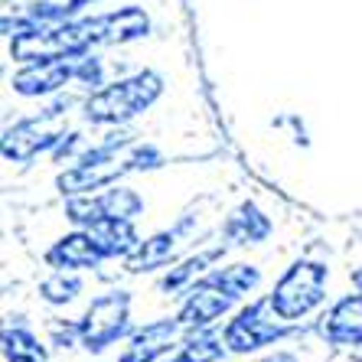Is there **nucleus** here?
I'll return each mask as SVG.
<instances>
[{"label": "nucleus", "instance_id": "14", "mask_svg": "<svg viewBox=\"0 0 362 362\" xmlns=\"http://www.w3.org/2000/svg\"><path fill=\"white\" fill-rule=\"evenodd\" d=\"M226 248H228V242H219V245H212V248H202V252L189 255V258H183V262H173L167 268V274L160 278V291H163V294H180V291H189L196 281H202L206 274H209L212 264L226 255Z\"/></svg>", "mask_w": 362, "mask_h": 362}, {"label": "nucleus", "instance_id": "5", "mask_svg": "<svg viewBox=\"0 0 362 362\" xmlns=\"http://www.w3.org/2000/svg\"><path fill=\"white\" fill-rule=\"evenodd\" d=\"M327 281L329 268L323 262L300 258V262L291 264L271 287V303L281 313V320L300 323L303 317H310L327 300Z\"/></svg>", "mask_w": 362, "mask_h": 362}, {"label": "nucleus", "instance_id": "21", "mask_svg": "<svg viewBox=\"0 0 362 362\" xmlns=\"http://www.w3.org/2000/svg\"><path fill=\"white\" fill-rule=\"evenodd\" d=\"M85 281L78 278V271H59L52 268L49 278L40 281V297L46 303H52V307H66V303H72L78 294H82Z\"/></svg>", "mask_w": 362, "mask_h": 362}, {"label": "nucleus", "instance_id": "3", "mask_svg": "<svg viewBox=\"0 0 362 362\" xmlns=\"http://www.w3.org/2000/svg\"><path fill=\"white\" fill-rule=\"evenodd\" d=\"M160 95H163V78L153 69H141L134 76L115 78L105 88L88 95L82 101V118L95 127L127 124L147 108H153Z\"/></svg>", "mask_w": 362, "mask_h": 362}, {"label": "nucleus", "instance_id": "11", "mask_svg": "<svg viewBox=\"0 0 362 362\" xmlns=\"http://www.w3.org/2000/svg\"><path fill=\"white\" fill-rule=\"evenodd\" d=\"M189 337L186 327L180 323V317L173 320H157L151 327L131 333V339L124 343L118 362H160L163 356H170V349H177L183 339Z\"/></svg>", "mask_w": 362, "mask_h": 362}, {"label": "nucleus", "instance_id": "4", "mask_svg": "<svg viewBox=\"0 0 362 362\" xmlns=\"http://www.w3.org/2000/svg\"><path fill=\"white\" fill-rule=\"evenodd\" d=\"M69 98L52 105V108H42L40 115H30V118L17 121L13 127H7L4 134V160L7 163H30L42 153H52L62 144L69 131Z\"/></svg>", "mask_w": 362, "mask_h": 362}, {"label": "nucleus", "instance_id": "6", "mask_svg": "<svg viewBox=\"0 0 362 362\" xmlns=\"http://www.w3.org/2000/svg\"><path fill=\"white\" fill-rule=\"evenodd\" d=\"M294 323L281 320V313L274 310V303H271V294L258 297V300L245 303L242 310L226 323L222 329V339H226L228 353H238V356H252L264 346H274L291 333Z\"/></svg>", "mask_w": 362, "mask_h": 362}, {"label": "nucleus", "instance_id": "23", "mask_svg": "<svg viewBox=\"0 0 362 362\" xmlns=\"http://www.w3.org/2000/svg\"><path fill=\"white\" fill-rule=\"evenodd\" d=\"M349 359L353 362H362V339L356 346H349Z\"/></svg>", "mask_w": 362, "mask_h": 362}, {"label": "nucleus", "instance_id": "12", "mask_svg": "<svg viewBox=\"0 0 362 362\" xmlns=\"http://www.w3.org/2000/svg\"><path fill=\"white\" fill-rule=\"evenodd\" d=\"M320 337L337 349H349L362 339V291L339 297L320 317Z\"/></svg>", "mask_w": 362, "mask_h": 362}, {"label": "nucleus", "instance_id": "22", "mask_svg": "<svg viewBox=\"0 0 362 362\" xmlns=\"http://www.w3.org/2000/svg\"><path fill=\"white\" fill-rule=\"evenodd\" d=\"M262 362H297L294 353H274V356H264Z\"/></svg>", "mask_w": 362, "mask_h": 362}, {"label": "nucleus", "instance_id": "18", "mask_svg": "<svg viewBox=\"0 0 362 362\" xmlns=\"http://www.w3.org/2000/svg\"><path fill=\"white\" fill-rule=\"evenodd\" d=\"M226 353H228L226 339L216 337L212 329H199V333H189L177 346V353L167 356V362H219L226 359Z\"/></svg>", "mask_w": 362, "mask_h": 362}, {"label": "nucleus", "instance_id": "2", "mask_svg": "<svg viewBox=\"0 0 362 362\" xmlns=\"http://www.w3.org/2000/svg\"><path fill=\"white\" fill-rule=\"evenodd\" d=\"M160 163H163V153L157 151L153 144L144 141V137H137V141H131V144H121V147H101V144H92L72 167L62 170L56 186H59L62 196L98 193L105 186L124 180L127 173L160 167Z\"/></svg>", "mask_w": 362, "mask_h": 362}, {"label": "nucleus", "instance_id": "9", "mask_svg": "<svg viewBox=\"0 0 362 362\" xmlns=\"http://www.w3.org/2000/svg\"><path fill=\"white\" fill-rule=\"evenodd\" d=\"M193 226H196V216H186L180 226L163 228L157 235L144 238L134 252L124 258V271L127 274H147V271H160L167 264H173L180 258V248L186 245V235H189Z\"/></svg>", "mask_w": 362, "mask_h": 362}, {"label": "nucleus", "instance_id": "7", "mask_svg": "<svg viewBox=\"0 0 362 362\" xmlns=\"http://www.w3.org/2000/svg\"><path fill=\"white\" fill-rule=\"evenodd\" d=\"M131 327V294L127 291H108L95 297L88 310L78 317V333H82V349L88 353H105L115 346Z\"/></svg>", "mask_w": 362, "mask_h": 362}, {"label": "nucleus", "instance_id": "10", "mask_svg": "<svg viewBox=\"0 0 362 362\" xmlns=\"http://www.w3.org/2000/svg\"><path fill=\"white\" fill-rule=\"evenodd\" d=\"M72 82H76V59L23 62L10 78L13 92L23 95V98H49Z\"/></svg>", "mask_w": 362, "mask_h": 362}, {"label": "nucleus", "instance_id": "19", "mask_svg": "<svg viewBox=\"0 0 362 362\" xmlns=\"http://www.w3.org/2000/svg\"><path fill=\"white\" fill-rule=\"evenodd\" d=\"M49 349L36 333L23 327H7L4 329V359L7 362H46Z\"/></svg>", "mask_w": 362, "mask_h": 362}, {"label": "nucleus", "instance_id": "24", "mask_svg": "<svg viewBox=\"0 0 362 362\" xmlns=\"http://www.w3.org/2000/svg\"><path fill=\"white\" fill-rule=\"evenodd\" d=\"M356 287L362 291V271H356Z\"/></svg>", "mask_w": 362, "mask_h": 362}, {"label": "nucleus", "instance_id": "8", "mask_svg": "<svg viewBox=\"0 0 362 362\" xmlns=\"http://www.w3.org/2000/svg\"><path fill=\"white\" fill-rule=\"evenodd\" d=\"M238 297H232L219 281H212L209 274L202 281H196L189 291H186L183 303H180V323L186 327V333H199V329H212L216 323L226 317L232 307H235Z\"/></svg>", "mask_w": 362, "mask_h": 362}, {"label": "nucleus", "instance_id": "20", "mask_svg": "<svg viewBox=\"0 0 362 362\" xmlns=\"http://www.w3.org/2000/svg\"><path fill=\"white\" fill-rule=\"evenodd\" d=\"M212 281H219L222 287H226L232 297H248L255 291V287L262 284V271H258V264H248V262H235L228 264V268H212L209 271Z\"/></svg>", "mask_w": 362, "mask_h": 362}, {"label": "nucleus", "instance_id": "17", "mask_svg": "<svg viewBox=\"0 0 362 362\" xmlns=\"http://www.w3.org/2000/svg\"><path fill=\"white\" fill-rule=\"evenodd\" d=\"M95 196H98L101 219H127V222L141 219L144 196L137 193V189H131V186L111 183V186H105V189H98Z\"/></svg>", "mask_w": 362, "mask_h": 362}, {"label": "nucleus", "instance_id": "15", "mask_svg": "<svg viewBox=\"0 0 362 362\" xmlns=\"http://www.w3.org/2000/svg\"><path fill=\"white\" fill-rule=\"evenodd\" d=\"M85 232L92 235L95 248L101 252V258H127L141 245V235H137V226L127 219H98L92 226H85Z\"/></svg>", "mask_w": 362, "mask_h": 362}, {"label": "nucleus", "instance_id": "13", "mask_svg": "<svg viewBox=\"0 0 362 362\" xmlns=\"http://www.w3.org/2000/svg\"><path fill=\"white\" fill-rule=\"evenodd\" d=\"M42 262L49 264V268H59V271H88V268H95V264H101L105 258H101V252L95 248L92 235H88L85 228H78L72 235L56 238V242L46 248Z\"/></svg>", "mask_w": 362, "mask_h": 362}, {"label": "nucleus", "instance_id": "1", "mask_svg": "<svg viewBox=\"0 0 362 362\" xmlns=\"http://www.w3.org/2000/svg\"><path fill=\"white\" fill-rule=\"evenodd\" d=\"M151 33V13L137 4L131 7L82 13L59 26H46L33 33H20L7 40V52L13 62H42V59H78L85 52L127 46Z\"/></svg>", "mask_w": 362, "mask_h": 362}, {"label": "nucleus", "instance_id": "16", "mask_svg": "<svg viewBox=\"0 0 362 362\" xmlns=\"http://www.w3.org/2000/svg\"><path fill=\"white\" fill-rule=\"evenodd\" d=\"M274 232V222L264 216L255 202H242L226 222H222V238L228 245H262Z\"/></svg>", "mask_w": 362, "mask_h": 362}]
</instances>
